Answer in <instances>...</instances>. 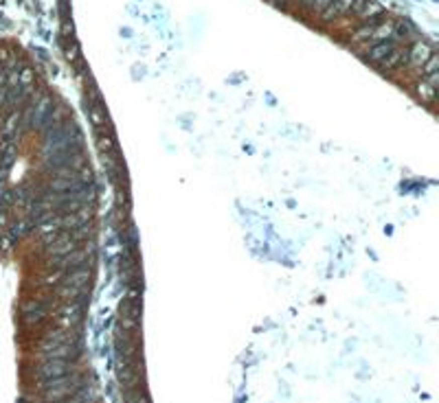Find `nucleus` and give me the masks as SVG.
Listing matches in <instances>:
<instances>
[{
    "label": "nucleus",
    "instance_id": "f257e3e1",
    "mask_svg": "<svg viewBox=\"0 0 439 403\" xmlns=\"http://www.w3.org/2000/svg\"><path fill=\"white\" fill-rule=\"evenodd\" d=\"M352 3H354V0H336L334 5H329V7H327V11L323 14V18H325V20H332V18L345 14L347 9H352Z\"/></svg>",
    "mask_w": 439,
    "mask_h": 403
},
{
    "label": "nucleus",
    "instance_id": "f03ea898",
    "mask_svg": "<svg viewBox=\"0 0 439 403\" xmlns=\"http://www.w3.org/2000/svg\"><path fill=\"white\" fill-rule=\"evenodd\" d=\"M389 51H391V44H380V46H376V49L371 51V57H374V59H378V57L387 55Z\"/></svg>",
    "mask_w": 439,
    "mask_h": 403
}]
</instances>
